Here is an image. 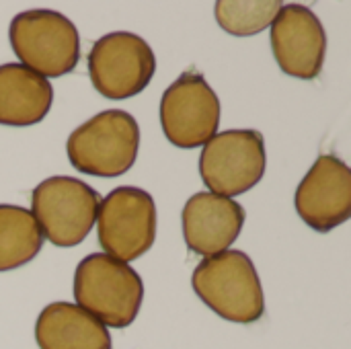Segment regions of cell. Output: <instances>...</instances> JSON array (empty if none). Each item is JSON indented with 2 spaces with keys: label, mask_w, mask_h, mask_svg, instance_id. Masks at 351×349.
Listing matches in <instances>:
<instances>
[{
  "label": "cell",
  "mask_w": 351,
  "mask_h": 349,
  "mask_svg": "<svg viewBox=\"0 0 351 349\" xmlns=\"http://www.w3.org/2000/svg\"><path fill=\"white\" fill-rule=\"evenodd\" d=\"M265 138L257 130H226L210 138L199 154V177L210 193L237 197L265 175Z\"/></svg>",
  "instance_id": "obj_6"
},
{
  "label": "cell",
  "mask_w": 351,
  "mask_h": 349,
  "mask_svg": "<svg viewBox=\"0 0 351 349\" xmlns=\"http://www.w3.org/2000/svg\"><path fill=\"white\" fill-rule=\"evenodd\" d=\"M245 218V208L237 200L199 191L183 206L185 245L202 257L224 253L243 232Z\"/></svg>",
  "instance_id": "obj_12"
},
{
  "label": "cell",
  "mask_w": 351,
  "mask_h": 349,
  "mask_svg": "<svg viewBox=\"0 0 351 349\" xmlns=\"http://www.w3.org/2000/svg\"><path fill=\"white\" fill-rule=\"evenodd\" d=\"M97 237L105 255L130 263L156 241V204L140 187L121 185L107 193L97 212Z\"/></svg>",
  "instance_id": "obj_7"
},
{
  "label": "cell",
  "mask_w": 351,
  "mask_h": 349,
  "mask_svg": "<svg viewBox=\"0 0 351 349\" xmlns=\"http://www.w3.org/2000/svg\"><path fill=\"white\" fill-rule=\"evenodd\" d=\"M53 103L47 78L21 64L0 66V125L29 128L45 119Z\"/></svg>",
  "instance_id": "obj_14"
},
{
  "label": "cell",
  "mask_w": 351,
  "mask_h": 349,
  "mask_svg": "<svg viewBox=\"0 0 351 349\" xmlns=\"http://www.w3.org/2000/svg\"><path fill=\"white\" fill-rule=\"evenodd\" d=\"M140 150V125L123 109H105L78 125L66 142L70 165L84 175L113 179L125 175Z\"/></svg>",
  "instance_id": "obj_3"
},
{
  "label": "cell",
  "mask_w": 351,
  "mask_h": 349,
  "mask_svg": "<svg viewBox=\"0 0 351 349\" xmlns=\"http://www.w3.org/2000/svg\"><path fill=\"white\" fill-rule=\"evenodd\" d=\"M101 195L84 181L74 177H47L31 195V214L43 239L51 245L70 249L80 245L97 222Z\"/></svg>",
  "instance_id": "obj_5"
},
{
  "label": "cell",
  "mask_w": 351,
  "mask_h": 349,
  "mask_svg": "<svg viewBox=\"0 0 351 349\" xmlns=\"http://www.w3.org/2000/svg\"><path fill=\"white\" fill-rule=\"evenodd\" d=\"M222 105L204 74L183 72L160 99V128L183 150L199 148L218 134Z\"/></svg>",
  "instance_id": "obj_9"
},
{
  "label": "cell",
  "mask_w": 351,
  "mask_h": 349,
  "mask_svg": "<svg viewBox=\"0 0 351 349\" xmlns=\"http://www.w3.org/2000/svg\"><path fill=\"white\" fill-rule=\"evenodd\" d=\"M191 288L212 313L228 323L251 325L265 315L257 267L243 251L228 249L204 257L191 274Z\"/></svg>",
  "instance_id": "obj_1"
},
{
  "label": "cell",
  "mask_w": 351,
  "mask_h": 349,
  "mask_svg": "<svg viewBox=\"0 0 351 349\" xmlns=\"http://www.w3.org/2000/svg\"><path fill=\"white\" fill-rule=\"evenodd\" d=\"M8 39L21 66L43 78L70 74L80 60V35L76 25L51 8L19 12L8 27Z\"/></svg>",
  "instance_id": "obj_4"
},
{
  "label": "cell",
  "mask_w": 351,
  "mask_h": 349,
  "mask_svg": "<svg viewBox=\"0 0 351 349\" xmlns=\"http://www.w3.org/2000/svg\"><path fill=\"white\" fill-rule=\"evenodd\" d=\"M294 206L302 222L317 232L346 224L351 218L350 167L333 154L319 156L298 183Z\"/></svg>",
  "instance_id": "obj_10"
},
{
  "label": "cell",
  "mask_w": 351,
  "mask_h": 349,
  "mask_svg": "<svg viewBox=\"0 0 351 349\" xmlns=\"http://www.w3.org/2000/svg\"><path fill=\"white\" fill-rule=\"evenodd\" d=\"M43 249V234L23 206L0 204V274L31 263Z\"/></svg>",
  "instance_id": "obj_15"
},
{
  "label": "cell",
  "mask_w": 351,
  "mask_h": 349,
  "mask_svg": "<svg viewBox=\"0 0 351 349\" xmlns=\"http://www.w3.org/2000/svg\"><path fill=\"white\" fill-rule=\"evenodd\" d=\"M282 6L278 0H220L214 4V14L226 33L251 37L271 27Z\"/></svg>",
  "instance_id": "obj_16"
},
{
  "label": "cell",
  "mask_w": 351,
  "mask_h": 349,
  "mask_svg": "<svg viewBox=\"0 0 351 349\" xmlns=\"http://www.w3.org/2000/svg\"><path fill=\"white\" fill-rule=\"evenodd\" d=\"M271 51L284 74L300 80L317 78L327 53L321 19L304 4H284L271 23Z\"/></svg>",
  "instance_id": "obj_11"
},
{
  "label": "cell",
  "mask_w": 351,
  "mask_h": 349,
  "mask_svg": "<svg viewBox=\"0 0 351 349\" xmlns=\"http://www.w3.org/2000/svg\"><path fill=\"white\" fill-rule=\"evenodd\" d=\"M74 300L105 327L125 329L142 309L144 282L132 265L90 253L74 272Z\"/></svg>",
  "instance_id": "obj_2"
},
{
  "label": "cell",
  "mask_w": 351,
  "mask_h": 349,
  "mask_svg": "<svg viewBox=\"0 0 351 349\" xmlns=\"http://www.w3.org/2000/svg\"><path fill=\"white\" fill-rule=\"evenodd\" d=\"M39 349H111L109 329L72 302L47 304L35 321Z\"/></svg>",
  "instance_id": "obj_13"
},
{
  "label": "cell",
  "mask_w": 351,
  "mask_h": 349,
  "mask_svg": "<svg viewBox=\"0 0 351 349\" xmlns=\"http://www.w3.org/2000/svg\"><path fill=\"white\" fill-rule=\"evenodd\" d=\"M88 76L99 95L121 101L140 95L156 72V56L146 39L130 31L99 37L88 51Z\"/></svg>",
  "instance_id": "obj_8"
}]
</instances>
